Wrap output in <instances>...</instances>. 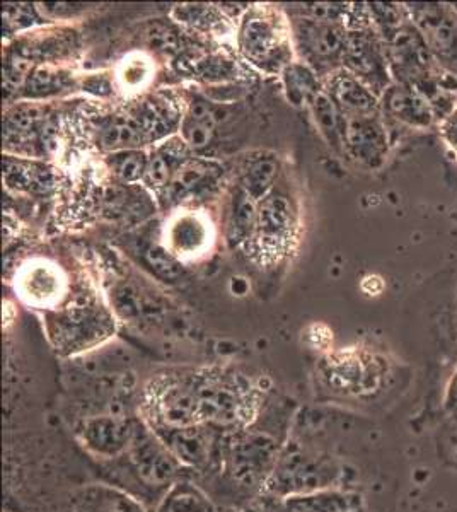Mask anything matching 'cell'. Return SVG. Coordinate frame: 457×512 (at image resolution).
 <instances>
[{
  "instance_id": "cell-1",
  "label": "cell",
  "mask_w": 457,
  "mask_h": 512,
  "mask_svg": "<svg viewBox=\"0 0 457 512\" xmlns=\"http://www.w3.org/2000/svg\"><path fill=\"white\" fill-rule=\"evenodd\" d=\"M197 374H164L145 388V425L156 434L202 424L198 408Z\"/></svg>"
},
{
  "instance_id": "cell-2",
  "label": "cell",
  "mask_w": 457,
  "mask_h": 512,
  "mask_svg": "<svg viewBox=\"0 0 457 512\" xmlns=\"http://www.w3.org/2000/svg\"><path fill=\"white\" fill-rule=\"evenodd\" d=\"M197 393L202 424L243 429L255 419L256 393L241 376H198Z\"/></svg>"
},
{
  "instance_id": "cell-3",
  "label": "cell",
  "mask_w": 457,
  "mask_h": 512,
  "mask_svg": "<svg viewBox=\"0 0 457 512\" xmlns=\"http://www.w3.org/2000/svg\"><path fill=\"white\" fill-rule=\"evenodd\" d=\"M340 475L342 468L328 456L307 449H292L278 456L277 465L265 485L273 494L296 499L330 490L338 483Z\"/></svg>"
},
{
  "instance_id": "cell-4",
  "label": "cell",
  "mask_w": 457,
  "mask_h": 512,
  "mask_svg": "<svg viewBox=\"0 0 457 512\" xmlns=\"http://www.w3.org/2000/svg\"><path fill=\"white\" fill-rule=\"evenodd\" d=\"M123 458H127V465L137 482L142 483L145 489L166 492L173 483L181 480L183 465L174 458V454L162 443L156 432H152L144 422Z\"/></svg>"
},
{
  "instance_id": "cell-5",
  "label": "cell",
  "mask_w": 457,
  "mask_h": 512,
  "mask_svg": "<svg viewBox=\"0 0 457 512\" xmlns=\"http://www.w3.org/2000/svg\"><path fill=\"white\" fill-rule=\"evenodd\" d=\"M342 65L379 98L393 86L386 45L376 28L348 31Z\"/></svg>"
},
{
  "instance_id": "cell-6",
  "label": "cell",
  "mask_w": 457,
  "mask_h": 512,
  "mask_svg": "<svg viewBox=\"0 0 457 512\" xmlns=\"http://www.w3.org/2000/svg\"><path fill=\"white\" fill-rule=\"evenodd\" d=\"M277 441L267 434L248 432L238 436L227 449L226 470L243 487L267 483L277 465Z\"/></svg>"
},
{
  "instance_id": "cell-7",
  "label": "cell",
  "mask_w": 457,
  "mask_h": 512,
  "mask_svg": "<svg viewBox=\"0 0 457 512\" xmlns=\"http://www.w3.org/2000/svg\"><path fill=\"white\" fill-rule=\"evenodd\" d=\"M294 210L289 200L280 195L263 198L258 207L253 248L261 263L278 262L289 251L294 238Z\"/></svg>"
},
{
  "instance_id": "cell-8",
  "label": "cell",
  "mask_w": 457,
  "mask_h": 512,
  "mask_svg": "<svg viewBox=\"0 0 457 512\" xmlns=\"http://www.w3.org/2000/svg\"><path fill=\"white\" fill-rule=\"evenodd\" d=\"M239 45L246 59L260 65L261 69H280L282 65L287 64V35L282 28V21H278L273 14L251 12L248 18L244 19Z\"/></svg>"
},
{
  "instance_id": "cell-9",
  "label": "cell",
  "mask_w": 457,
  "mask_h": 512,
  "mask_svg": "<svg viewBox=\"0 0 457 512\" xmlns=\"http://www.w3.org/2000/svg\"><path fill=\"white\" fill-rule=\"evenodd\" d=\"M406 11L442 69H457V12L447 4H406Z\"/></svg>"
},
{
  "instance_id": "cell-10",
  "label": "cell",
  "mask_w": 457,
  "mask_h": 512,
  "mask_svg": "<svg viewBox=\"0 0 457 512\" xmlns=\"http://www.w3.org/2000/svg\"><path fill=\"white\" fill-rule=\"evenodd\" d=\"M142 422L125 415H96L82 422L77 437L89 453L101 460L123 458L134 443Z\"/></svg>"
},
{
  "instance_id": "cell-11",
  "label": "cell",
  "mask_w": 457,
  "mask_h": 512,
  "mask_svg": "<svg viewBox=\"0 0 457 512\" xmlns=\"http://www.w3.org/2000/svg\"><path fill=\"white\" fill-rule=\"evenodd\" d=\"M294 33L297 45L309 64L331 69L335 64H343L348 33L343 24L301 18L294 24Z\"/></svg>"
},
{
  "instance_id": "cell-12",
  "label": "cell",
  "mask_w": 457,
  "mask_h": 512,
  "mask_svg": "<svg viewBox=\"0 0 457 512\" xmlns=\"http://www.w3.org/2000/svg\"><path fill=\"white\" fill-rule=\"evenodd\" d=\"M381 115L345 118L343 149L350 158L371 168L379 166L389 151L388 127Z\"/></svg>"
},
{
  "instance_id": "cell-13",
  "label": "cell",
  "mask_w": 457,
  "mask_h": 512,
  "mask_svg": "<svg viewBox=\"0 0 457 512\" xmlns=\"http://www.w3.org/2000/svg\"><path fill=\"white\" fill-rule=\"evenodd\" d=\"M326 93L330 94L345 118L382 113L381 98L345 69L331 72L326 82Z\"/></svg>"
},
{
  "instance_id": "cell-14",
  "label": "cell",
  "mask_w": 457,
  "mask_h": 512,
  "mask_svg": "<svg viewBox=\"0 0 457 512\" xmlns=\"http://www.w3.org/2000/svg\"><path fill=\"white\" fill-rule=\"evenodd\" d=\"M382 98H384L382 115L393 118L394 122L401 123L405 127L425 130L437 122L429 99L425 98L415 86L393 82V86L382 94Z\"/></svg>"
},
{
  "instance_id": "cell-15",
  "label": "cell",
  "mask_w": 457,
  "mask_h": 512,
  "mask_svg": "<svg viewBox=\"0 0 457 512\" xmlns=\"http://www.w3.org/2000/svg\"><path fill=\"white\" fill-rule=\"evenodd\" d=\"M183 468H203L214 453V439L207 425L198 424L157 434Z\"/></svg>"
},
{
  "instance_id": "cell-16",
  "label": "cell",
  "mask_w": 457,
  "mask_h": 512,
  "mask_svg": "<svg viewBox=\"0 0 457 512\" xmlns=\"http://www.w3.org/2000/svg\"><path fill=\"white\" fill-rule=\"evenodd\" d=\"M110 332L108 321L99 320L98 316L84 311H74L60 318L55 323L53 338L58 349L67 352L82 350Z\"/></svg>"
},
{
  "instance_id": "cell-17",
  "label": "cell",
  "mask_w": 457,
  "mask_h": 512,
  "mask_svg": "<svg viewBox=\"0 0 457 512\" xmlns=\"http://www.w3.org/2000/svg\"><path fill=\"white\" fill-rule=\"evenodd\" d=\"M65 512H145L135 497L111 485H93L70 499Z\"/></svg>"
},
{
  "instance_id": "cell-18",
  "label": "cell",
  "mask_w": 457,
  "mask_h": 512,
  "mask_svg": "<svg viewBox=\"0 0 457 512\" xmlns=\"http://www.w3.org/2000/svg\"><path fill=\"white\" fill-rule=\"evenodd\" d=\"M154 512H217L214 502L195 483L178 480L157 502Z\"/></svg>"
},
{
  "instance_id": "cell-19",
  "label": "cell",
  "mask_w": 457,
  "mask_h": 512,
  "mask_svg": "<svg viewBox=\"0 0 457 512\" xmlns=\"http://www.w3.org/2000/svg\"><path fill=\"white\" fill-rule=\"evenodd\" d=\"M207 241V224L193 214L178 217L169 227V243L173 246V251L180 255H195L205 248Z\"/></svg>"
},
{
  "instance_id": "cell-20",
  "label": "cell",
  "mask_w": 457,
  "mask_h": 512,
  "mask_svg": "<svg viewBox=\"0 0 457 512\" xmlns=\"http://www.w3.org/2000/svg\"><path fill=\"white\" fill-rule=\"evenodd\" d=\"M219 169L214 163L202 159H186L180 168L176 169L173 180L166 188V200L176 202L200 187L203 181L209 180Z\"/></svg>"
},
{
  "instance_id": "cell-21",
  "label": "cell",
  "mask_w": 457,
  "mask_h": 512,
  "mask_svg": "<svg viewBox=\"0 0 457 512\" xmlns=\"http://www.w3.org/2000/svg\"><path fill=\"white\" fill-rule=\"evenodd\" d=\"M309 105H311L314 120L318 123L321 134L335 149H342L345 117L340 108L336 106L335 101L331 99L330 94L326 93V89H321Z\"/></svg>"
},
{
  "instance_id": "cell-22",
  "label": "cell",
  "mask_w": 457,
  "mask_h": 512,
  "mask_svg": "<svg viewBox=\"0 0 457 512\" xmlns=\"http://www.w3.org/2000/svg\"><path fill=\"white\" fill-rule=\"evenodd\" d=\"M181 139L190 149H202L209 146L214 134L215 118L209 106L197 101L190 106L185 117L181 118Z\"/></svg>"
},
{
  "instance_id": "cell-23",
  "label": "cell",
  "mask_w": 457,
  "mask_h": 512,
  "mask_svg": "<svg viewBox=\"0 0 457 512\" xmlns=\"http://www.w3.org/2000/svg\"><path fill=\"white\" fill-rule=\"evenodd\" d=\"M7 187L16 188V190H26V192H48L52 188V173L45 166L40 164L14 163L6 161Z\"/></svg>"
},
{
  "instance_id": "cell-24",
  "label": "cell",
  "mask_w": 457,
  "mask_h": 512,
  "mask_svg": "<svg viewBox=\"0 0 457 512\" xmlns=\"http://www.w3.org/2000/svg\"><path fill=\"white\" fill-rule=\"evenodd\" d=\"M284 82L290 101L296 103V105L311 103L314 96L321 91L318 77L307 65H287L284 72Z\"/></svg>"
},
{
  "instance_id": "cell-25",
  "label": "cell",
  "mask_w": 457,
  "mask_h": 512,
  "mask_svg": "<svg viewBox=\"0 0 457 512\" xmlns=\"http://www.w3.org/2000/svg\"><path fill=\"white\" fill-rule=\"evenodd\" d=\"M58 277L52 268L36 267L23 279V296L29 303L47 304L57 299Z\"/></svg>"
},
{
  "instance_id": "cell-26",
  "label": "cell",
  "mask_w": 457,
  "mask_h": 512,
  "mask_svg": "<svg viewBox=\"0 0 457 512\" xmlns=\"http://www.w3.org/2000/svg\"><path fill=\"white\" fill-rule=\"evenodd\" d=\"M277 176V163L270 158H261L253 161L246 169L243 178V190L253 200L267 198V193L272 188L273 181Z\"/></svg>"
},
{
  "instance_id": "cell-27",
  "label": "cell",
  "mask_w": 457,
  "mask_h": 512,
  "mask_svg": "<svg viewBox=\"0 0 457 512\" xmlns=\"http://www.w3.org/2000/svg\"><path fill=\"white\" fill-rule=\"evenodd\" d=\"M256 217H258V209H256L255 200L243 190L236 202V207H234V214H232V241H244V239H248V236L251 238L255 231Z\"/></svg>"
},
{
  "instance_id": "cell-28",
  "label": "cell",
  "mask_w": 457,
  "mask_h": 512,
  "mask_svg": "<svg viewBox=\"0 0 457 512\" xmlns=\"http://www.w3.org/2000/svg\"><path fill=\"white\" fill-rule=\"evenodd\" d=\"M149 158L144 152L120 151L110 156V168L118 178L128 183H134L137 180H144L145 168H147Z\"/></svg>"
},
{
  "instance_id": "cell-29",
  "label": "cell",
  "mask_w": 457,
  "mask_h": 512,
  "mask_svg": "<svg viewBox=\"0 0 457 512\" xmlns=\"http://www.w3.org/2000/svg\"><path fill=\"white\" fill-rule=\"evenodd\" d=\"M289 504L296 507L297 512H345L350 507L347 497L331 494L328 490L319 492V494L289 499Z\"/></svg>"
},
{
  "instance_id": "cell-30",
  "label": "cell",
  "mask_w": 457,
  "mask_h": 512,
  "mask_svg": "<svg viewBox=\"0 0 457 512\" xmlns=\"http://www.w3.org/2000/svg\"><path fill=\"white\" fill-rule=\"evenodd\" d=\"M193 70L198 77L209 82L227 81L238 72L232 60L224 59L220 55H209L205 59L197 60V64H193Z\"/></svg>"
},
{
  "instance_id": "cell-31",
  "label": "cell",
  "mask_w": 457,
  "mask_h": 512,
  "mask_svg": "<svg viewBox=\"0 0 457 512\" xmlns=\"http://www.w3.org/2000/svg\"><path fill=\"white\" fill-rule=\"evenodd\" d=\"M174 14L183 23L197 26L202 30L214 31L217 26L224 23L212 6H180L174 9Z\"/></svg>"
},
{
  "instance_id": "cell-32",
  "label": "cell",
  "mask_w": 457,
  "mask_h": 512,
  "mask_svg": "<svg viewBox=\"0 0 457 512\" xmlns=\"http://www.w3.org/2000/svg\"><path fill=\"white\" fill-rule=\"evenodd\" d=\"M145 260L151 265L152 270L164 279H176L183 272L180 262L161 246H151L149 250L145 251Z\"/></svg>"
},
{
  "instance_id": "cell-33",
  "label": "cell",
  "mask_w": 457,
  "mask_h": 512,
  "mask_svg": "<svg viewBox=\"0 0 457 512\" xmlns=\"http://www.w3.org/2000/svg\"><path fill=\"white\" fill-rule=\"evenodd\" d=\"M64 86V76L52 69H38L29 76L26 93L29 96H45V94L60 91L58 88Z\"/></svg>"
},
{
  "instance_id": "cell-34",
  "label": "cell",
  "mask_w": 457,
  "mask_h": 512,
  "mask_svg": "<svg viewBox=\"0 0 457 512\" xmlns=\"http://www.w3.org/2000/svg\"><path fill=\"white\" fill-rule=\"evenodd\" d=\"M151 74V67L147 60L137 59L134 62H127L123 67L122 81L128 88H139L144 84L145 79Z\"/></svg>"
},
{
  "instance_id": "cell-35",
  "label": "cell",
  "mask_w": 457,
  "mask_h": 512,
  "mask_svg": "<svg viewBox=\"0 0 457 512\" xmlns=\"http://www.w3.org/2000/svg\"><path fill=\"white\" fill-rule=\"evenodd\" d=\"M4 18H6V24H11L14 28H24V26L35 23L33 21L35 11L29 6H6Z\"/></svg>"
},
{
  "instance_id": "cell-36",
  "label": "cell",
  "mask_w": 457,
  "mask_h": 512,
  "mask_svg": "<svg viewBox=\"0 0 457 512\" xmlns=\"http://www.w3.org/2000/svg\"><path fill=\"white\" fill-rule=\"evenodd\" d=\"M440 135L457 158V108L439 123Z\"/></svg>"
},
{
  "instance_id": "cell-37",
  "label": "cell",
  "mask_w": 457,
  "mask_h": 512,
  "mask_svg": "<svg viewBox=\"0 0 457 512\" xmlns=\"http://www.w3.org/2000/svg\"><path fill=\"white\" fill-rule=\"evenodd\" d=\"M360 287H362V291H364L365 294H369V296H379V294H382L384 289H386V284H384V280H382V277H379V275H367V277H364V280H362Z\"/></svg>"
}]
</instances>
